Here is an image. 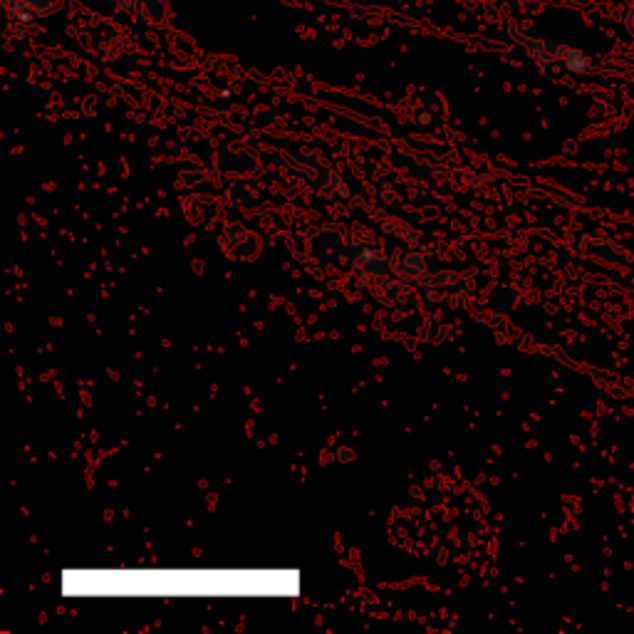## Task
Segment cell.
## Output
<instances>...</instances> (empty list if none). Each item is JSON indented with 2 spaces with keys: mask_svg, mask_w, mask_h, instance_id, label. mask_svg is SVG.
<instances>
[{
  "mask_svg": "<svg viewBox=\"0 0 634 634\" xmlns=\"http://www.w3.org/2000/svg\"><path fill=\"white\" fill-rule=\"evenodd\" d=\"M508 35L540 70L558 72V75H590L595 70V60L585 50L563 43V40L535 38V35L521 33L513 25H508Z\"/></svg>",
  "mask_w": 634,
  "mask_h": 634,
  "instance_id": "1",
  "label": "cell"
},
{
  "mask_svg": "<svg viewBox=\"0 0 634 634\" xmlns=\"http://www.w3.org/2000/svg\"><path fill=\"white\" fill-rule=\"evenodd\" d=\"M67 33L70 38H75L82 50L100 60H119V57L132 53L134 48L132 30L105 15H87V18L72 23Z\"/></svg>",
  "mask_w": 634,
  "mask_h": 634,
  "instance_id": "2",
  "label": "cell"
},
{
  "mask_svg": "<svg viewBox=\"0 0 634 634\" xmlns=\"http://www.w3.org/2000/svg\"><path fill=\"white\" fill-rule=\"evenodd\" d=\"M65 0H0L8 38L25 40L38 33V23L60 13Z\"/></svg>",
  "mask_w": 634,
  "mask_h": 634,
  "instance_id": "3",
  "label": "cell"
},
{
  "mask_svg": "<svg viewBox=\"0 0 634 634\" xmlns=\"http://www.w3.org/2000/svg\"><path fill=\"white\" fill-rule=\"evenodd\" d=\"M404 114L409 122L424 132H439L449 119V107H446L444 95L434 87H414L404 100Z\"/></svg>",
  "mask_w": 634,
  "mask_h": 634,
  "instance_id": "4",
  "label": "cell"
},
{
  "mask_svg": "<svg viewBox=\"0 0 634 634\" xmlns=\"http://www.w3.org/2000/svg\"><path fill=\"white\" fill-rule=\"evenodd\" d=\"M288 164L303 184L313 186V189L320 191V194L330 196V199H342V201L352 199V191L342 184L340 176L332 174L330 166H327L325 161L313 157V154H293V157L288 159Z\"/></svg>",
  "mask_w": 634,
  "mask_h": 634,
  "instance_id": "5",
  "label": "cell"
},
{
  "mask_svg": "<svg viewBox=\"0 0 634 634\" xmlns=\"http://www.w3.org/2000/svg\"><path fill=\"white\" fill-rule=\"evenodd\" d=\"M223 248L233 261H253L261 253V238L243 223H228L223 228Z\"/></svg>",
  "mask_w": 634,
  "mask_h": 634,
  "instance_id": "6",
  "label": "cell"
},
{
  "mask_svg": "<svg viewBox=\"0 0 634 634\" xmlns=\"http://www.w3.org/2000/svg\"><path fill=\"white\" fill-rule=\"evenodd\" d=\"M105 3L117 8L127 18L149 20L154 25H161L169 18V0H105Z\"/></svg>",
  "mask_w": 634,
  "mask_h": 634,
  "instance_id": "7",
  "label": "cell"
},
{
  "mask_svg": "<svg viewBox=\"0 0 634 634\" xmlns=\"http://www.w3.org/2000/svg\"><path fill=\"white\" fill-rule=\"evenodd\" d=\"M389 268H392V261L382 256L379 251H374L372 246L362 248L352 256V270H355V278L362 280V283H372L377 285L379 280H384L389 275Z\"/></svg>",
  "mask_w": 634,
  "mask_h": 634,
  "instance_id": "8",
  "label": "cell"
},
{
  "mask_svg": "<svg viewBox=\"0 0 634 634\" xmlns=\"http://www.w3.org/2000/svg\"><path fill=\"white\" fill-rule=\"evenodd\" d=\"M345 251L347 238H342V233L335 231V228H325V231L317 233L313 243H310V253H313L317 263H337Z\"/></svg>",
  "mask_w": 634,
  "mask_h": 634,
  "instance_id": "9",
  "label": "cell"
},
{
  "mask_svg": "<svg viewBox=\"0 0 634 634\" xmlns=\"http://www.w3.org/2000/svg\"><path fill=\"white\" fill-rule=\"evenodd\" d=\"M392 268L397 270V275H402V278H407V280L424 278V268H426L424 248L407 243V246H404L402 251L394 253Z\"/></svg>",
  "mask_w": 634,
  "mask_h": 634,
  "instance_id": "10",
  "label": "cell"
},
{
  "mask_svg": "<svg viewBox=\"0 0 634 634\" xmlns=\"http://www.w3.org/2000/svg\"><path fill=\"white\" fill-rule=\"evenodd\" d=\"M407 288H409L407 278H402V275H399V278H389L387 275L384 280H379L377 288H374V293L379 295V300H382V303H394V300H399L404 293H407Z\"/></svg>",
  "mask_w": 634,
  "mask_h": 634,
  "instance_id": "11",
  "label": "cell"
},
{
  "mask_svg": "<svg viewBox=\"0 0 634 634\" xmlns=\"http://www.w3.org/2000/svg\"><path fill=\"white\" fill-rule=\"evenodd\" d=\"M228 199L233 204L248 206L258 199V189L251 179H233V184L228 186Z\"/></svg>",
  "mask_w": 634,
  "mask_h": 634,
  "instance_id": "12",
  "label": "cell"
},
{
  "mask_svg": "<svg viewBox=\"0 0 634 634\" xmlns=\"http://www.w3.org/2000/svg\"><path fill=\"white\" fill-rule=\"evenodd\" d=\"M337 456H340V461H350L352 456H355V449H352V446H340Z\"/></svg>",
  "mask_w": 634,
  "mask_h": 634,
  "instance_id": "13",
  "label": "cell"
},
{
  "mask_svg": "<svg viewBox=\"0 0 634 634\" xmlns=\"http://www.w3.org/2000/svg\"><path fill=\"white\" fill-rule=\"evenodd\" d=\"M625 25H627V30H630V33L634 35V5L630 10H627V15H625Z\"/></svg>",
  "mask_w": 634,
  "mask_h": 634,
  "instance_id": "14",
  "label": "cell"
},
{
  "mask_svg": "<svg viewBox=\"0 0 634 634\" xmlns=\"http://www.w3.org/2000/svg\"><path fill=\"white\" fill-rule=\"evenodd\" d=\"M570 5H575V8H582V5H590V3H595V0H568Z\"/></svg>",
  "mask_w": 634,
  "mask_h": 634,
  "instance_id": "15",
  "label": "cell"
}]
</instances>
